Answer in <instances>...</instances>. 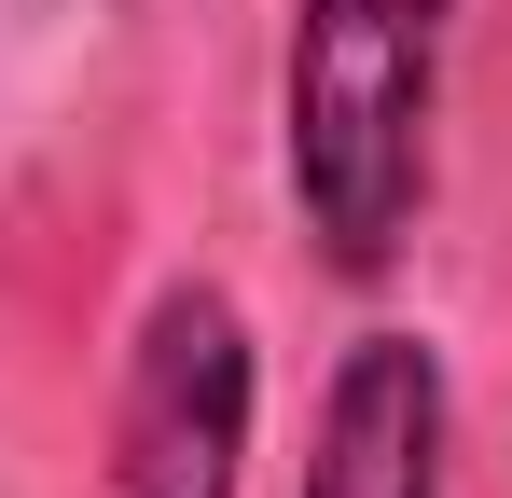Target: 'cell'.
Instances as JSON below:
<instances>
[{
    "mask_svg": "<svg viewBox=\"0 0 512 498\" xmlns=\"http://www.w3.org/2000/svg\"><path fill=\"white\" fill-rule=\"evenodd\" d=\"M443 56L457 0H291L277 42V194L319 249V277H402L443 166Z\"/></svg>",
    "mask_w": 512,
    "mask_h": 498,
    "instance_id": "cell-1",
    "label": "cell"
},
{
    "mask_svg": "<svg viewBox=\"0 0 512 498\" xmlns=\"http://www.w3.org/2000/svg\"><path fill=\"white\" fill-rule=\"evenodd\" d=\"M263 443V332L222 277H153V305L111 360L97 498H250Z\"/></svg>",
    "mask_w": 512,
    "mask_h": 498,
    "instance_id": "cell-2",
    "label": "cell"
},
{
    "mask_svg": "<svg viewBox=\"0 0 512 498\" xmlns=\"http://www.w3.org/2000/svg\"><path fill=\"white\" fill-rule=\"evenodd\" d=\"M457 471V374L443 346L402 319L346 332L333 374H319V415H305V471L291 498H443Z\"/></svg>",
    "mask_w": 512,
    "mask_h": 498,
    "instance_id": "cell-3",
    "label": "cell"
}]
</instances>
